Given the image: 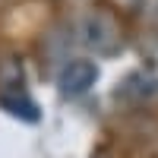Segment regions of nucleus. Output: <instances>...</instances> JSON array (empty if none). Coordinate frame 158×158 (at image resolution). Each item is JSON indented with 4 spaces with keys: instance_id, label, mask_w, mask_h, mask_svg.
<instances>
[{
    "instance_id": "nucleus-1",
    "label": "nucleus",
    "mask_w": 158,
    "mask_h": 158,
    "mask_svg": "<svg viewBox=\"0 0 158 158\" xmlns=\"http://www.w3.org/2000/svg\"><path fill=\"white\" fill-rule=\"evenodd\" d=\"M95 82H98V67L92 60H70L67 67L60 70V79H57V85H60V92L67 98L85 95Z\"/></svg>"
},
{
    "instance_id": "nucleus-2",
    "label": "nucleus",
    "mask_w": 158,
    "mask_h": 158,
    "mask_svg": "<svg viewBox=\"0 0 158 158\" xmlns=\"http://www.w3.org/2000/svg\"><path fill=\"white\" fill-rule=\"evenodd\" d=\"M82 41L89 48H95V54H114L120 48V35H117V25L108 16H89L82 25Z\"/></svg>"
},
{
    "instance_id": "nucleus-3",
    "label": "nucleus",
    "mask_w": 158,
    "mask_h": 158,
    "mask_svg": "<svg viewBox=\"0 0 158 158\" xmlns=\"http://www.w3.org/2000/svg\"><path fill=\"white\" fill-rule=\"evenodd\" d=\"M0 108L10 111L13 117H22V120H38V108H35V101L25 95L22 82H13V85L0 89Z\"/></svg>"
}]
</instances>
